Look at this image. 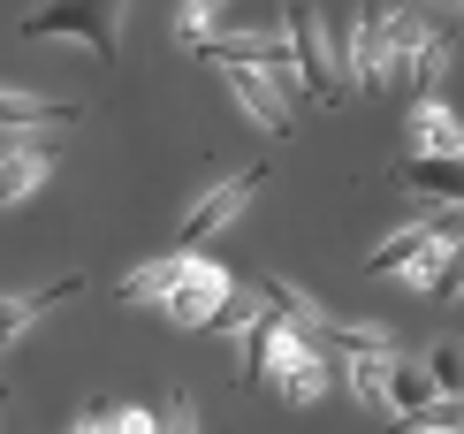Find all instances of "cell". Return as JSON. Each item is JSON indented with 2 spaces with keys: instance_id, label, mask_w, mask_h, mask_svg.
<instances>
[{
  "instance_id": "obj_1",
  "label": "cell",
  "mask_w": 464,
  "mask_h": 434,
  "mask_svg": "<svg viewBox=\"0 0 464 434\" xmlns=\"http://www.w3.org/2000/svg\"><path fill=\"white\" fill-rule=\"evenodd\" d=\"M24 38H76L100 62L122 54V0H38L24 15Z\"/></svg>"
},
{
  "instance_id": "obj_2",
  "label": "cell",
  "mask_w": 464,
  "mask_h": 434,
  "mask_svg": "<svg viewBox=\"0 0 464 434\" xmlns=\"http://www.w3.org/2000/svg\"><path fill=\"white\" fill-rule=\"evenodd\" d=\"M282 31H289V54H297L304 92H313L320 107H343V100H351V76L335 69V38H327V15L313 8V0H289V8H282Z\"/></svg>"
},
{
  "instance_id": "obj_3",
  "label": "cell",
  "mask_w": 464,
  "mask_h": 434,
  "mask_svg": "<svg viewBox=\"0 0 464 434\" xmlns=\"http://www.w3.org/2000/svg\"><path fill=\"white\" fill-rule=\"evenodd\" d=\"M297 350H313V343H304V335L289 328V321H282L275 305H266L259 321L244 328V373H237V381H244V389H259V381H282Z\"/></svg>"
},
{
  "instance_id": "obj_4",
  "label": "cell",
  "mask_w": 464,
  "mask_h": 434,
  "mask_svg": "<svg viewBox=\"0 0 464 434\" xmlns=\"http://www.w3.org/2000/svg\"><path fill=\"white\" fill-rule=\"evenodd\" d=\"M434 260H441V229H434V213H419V222H403L396 236H381V252H365V274H373V282H389V274L427 282Z\"/></svg>"
},
{
  "instance_id": "obj_5",
  "label": "cell",
  "mask_w": 464,
  "mask_h": 434,
  "mask_svg": "<svg viewBox=\"0 0 464 434\" xmlns=\"http://www.w3.org/2000/svg\"><path fill=\"white\" fill-rule=\"evenodd\" d=\"M259 183H266V168H237L228 183H214V191H206V199L183 213V252H198L214 229H228V222H237V213L251 206V191H259Z\"/></svg>"
},
{
  "instance_id": "obj_6",
  "label": "cell",
  "mask_w": 464,
  "mask_h": 434,
  "mask_svg": "<svg viewBox=\"0 0 464 434\" xmlns=\"http://www.w3.org/2000/svg\"><path fill=\"white\" fill-rule=\"evenodd\" d=\"M389 0H365L351 15V92H389V76H381V54H389Z\"/></svg>"
},
{
  "instance_id": "obj_7",
  "label": "cell",
  "mask_w": 464,
  "mask_h": 434,
  "mask_svg": "<svg viewBox=\"0 0 464 434\" xmlns=\"http://www.w3.org/2000/svg\"><path fill=\"white\" fill-rule=\"evenodd\" d=\"M403 161H464V123L441 100H419L411 107V123H403Z\"/></svg>"
},
{
  "instance_id": "obj_8",
  "label": "cell",
  "mask_w": 464,
  "mask_h": 434,
  "mask_svg": "<svg viewBox=\"0 0 464 434\" xmlns=\"http://www.w3.org/2000/svg\"><path fill=\"white\" fill-rule=\"evenodd\" d=\"M228 298H237V282H228V274H221L214 260H198V274H190V282H183V290H176V298H168L160 312H168L176 328H214V312H221Z\"/></svg>"
},
{
  "instance_id": "obj_9",
  "label": "cell",
  "mask_w": 464,
  "mask_h": 434,
  "mask_svg": "<svg viewBox=\"0 0 464 434\" xmlns=\"http://www.w3.org/2000/svg\"><path fill=\"white\" fill-rule=\"evenodd\" d=\"M221 69V84H228V100H237L244 114H251V123H259V130H289V100H282V84H275V76H259V69H237V62H214Z\"/></svg>"
},
{
  "instance_id": "obj_10",
  "label": "cell",
  "mask_w": 464,
  "mask_h": 434,
  "mask_svg": "<svg viewBox=\"0 0 464 434\" xmlns=\"http://www.w3.org/2000/svg\"><path fill=\"white\" fill-rule=\"evenodd\" d=\"M190 274H198V252H168V260L130 267L114 290H122V305H168V298H176V290L190 282Z\"/></svg>"
},
{
  "instance_id": "obj_11",
  "label": "cell",
  "mask_w": 464,
  "mask_h": 434,
  "mask_svg": "<svg viewBox=\"0 0 464 434\" xmlns=\"http://www.w3.org/2000/svg\"><path fill=\"white\" fill-rule=\"evenodd\" d=\"M84 107L76 100H46V92H8L0 84V130H76Z\"/></svg>"
},
{
  "instance_id": "obj_12",
  "label": "cell",
  "mask_w": 464,
  "mask_h": 434,
  "mask_svg": "<svg viewBox=\"0 0 464 434\" xmlns=\"http://www.w3.org/2000/svg\"><path fill=\"white\" fill-rule=\"evenodd\" d=\"M46 175H53V145H15V153H0V213H15L31 191H46Z\"/></svg>"
},
{
  "instance_id": "obj_13",
  "label": "cell",
  "mask_w": 464,
  "mask_h": 434,
  "mask_svg": "<svg viewBox=\"0 0 464 434\" xmlns=\"http://www.w3.org/2000/svg\"><path fill=\"white\" fill-rule=\"evenodd\" d=\"M259 298L275 305V312H282V321L297 328L313 350H327V312L313 305V290H297V282H282V274H266V282H259Z\"/></svg>"
},
{
  "instance_id": "obj_14",
  "label": "cell",
  "mask_w": 464,
  "mask_h": 434,
  "mask_svg": "<svg viewBox=\"0 0 464 434\" xmlns=\"http://www.w3.org/2000/svg\"><path fill=\"white\" fill-rule=\"evenodd\" d=\"M434 38H441V31H427L411 8H396V15H389V54H381V76H389V84H403V76L427 62V46H434Z\"/></svg>"
},
{
  "instance_id": "obj_15",
  "label": "cell",
  "mask_w": 464,
  "mask_h": 434,
  "mask_svg": "<svg viewBox=\"0 0 464 434\" xmlns=\"http://www.w3.org/2000/svg\"><path fill=\"white\" fill-rule=\"evenodd\" d=\"M335 373H343V359L335 350H297V359H289V373H282V404H320L327 389H335Z\"/></svg>"
},
{
  "instance_id": "obj_16",
  "label": "cell",
  "mask_w": 464,
  "mask_h": 434,
  "mask_svg": "<svg viewBox=\"0 0 464 434\" xmlns=\"http://www.w3.org/2000/svg\"><path fill=\"white\" fill-rule=\"evenodd\" d=\"M327 350H335V359H396V328H381V321H335V312H327Z\"/></svg>"
},
{
  "instance_id": "obj_17",
  "label": "cell",
  "mask_w": 464,
  "mask_h": 434,
  "mask_svg": "<svg viewBox=\"0 0 464 434\" xmlns=\"http://www.w3.org/2000/svg\"><path fill=\"white\" fill-rule=\"evenodd\" d=\"M396 175L411 191H427L434 206H464V161H403Z\"/></svg>"
},
{
  "instance_id": "obj_18",
  "label": "cell",
  "mask_w": 464,
  "mask_h": 434,
  "mask_svg": "<svg viewBox=\"0 0 464 434\" xmlns=\"http://www.w3.org/2000/svg\"><path fill=\"white\" fill-rule=\"evenodd\" d=\"M434 397H441V389H434L427 366H396V359H389V419H403V411H427Z\"/></svg>"
},
{
  "instance_id": "obj_19",
  "label": "cell",
  "mask_w": 464,
  "mask_h": 434,
  "mask_svg": "<svg viewBox=\"0 0 464 434\" xmlns=\"http://www.w3.org/2000/svg\"><path fill=\"white\" fill-rule=\"evenodd\" d=\"M343 389H351L365 411L389 419V359H343Z\"/></svg>"
},
{
  "instance_id": "obj_20",
  "label": "cell",
  "mask_w": 464,
  "mask_h": 434,
  "mask_svg": "<svg viewBox=\"0 0 464 434\" xmlns=\"http://www.w3.org/2000/svg\"><path fill=\"white\" fill-rule=\"evenodd\" d=\"M396 434H464V397H434L427 411H403V419H389Z\"/></svg>"
},
{
  "instance_id": "obj_21",
  "label": "cell",
  "mask_w": 464,
  "mask_h": 434,
  "mask_svg": "<svg viewBox=\"0 0 464 434\" xmlns=\"http://www.w3.org/2000/svg\"><path fill=\"white\" fill-rule=\"evenodd\" d=\"M419 290H427L434 305H457L464 298V236H457V244H441V260L427 267V282H419Z\"/></svg>"
},
{
  "instance_id": "obj_22",
  "label": "cell",
  "mask_w": 464,
  "mask_h": 434,
  "mask_svg": "<svg viewBox=\"0 0 464 434\" xmlns=\"http://www.w3.org/2000/svg\"><path fill=\"white\" fill-rule=\"evenodd\" d=\"M221 8H228V0H183L176 38H183V46H206V38H214V24H221Z\"/></svg>"
},
{
  "instance_id": "obj_23",
  "label": "cell",
  "mask_w": 464,
  "mask_h": 434,
  "mask_svg": "<svg viewBox=\"0 0 464 434\" xmlns=\"http://www.w3.org/2000/svg\"><path fill=\"white\" fill-rule=\"evenodd\" d=\"M427 373H434L441 397H464V343H434L427 350Z\"/></svg>"
},
{
  "instance_id": "obj_24",
  "label": "cell",
  "mask_w": 464,
  "mask_h": 434,
  "mask_svg": "<svg viewBox=\"0 0 464 434\" xmlns=\"http://www.w3.org/2000/svg\"><path fill=\"white\" fill-rule=\"evenodd\" d=\"M107 434H168V419H152V411H138V404H122V411H107Z\"/></svg>"
},
{
  "instance_id": "obj_25",
  "label": "cell",
  "mask_w": 464,
  "mask_h": 434,
  "mask_svg": "<svg viewBox=\"0 0 464 434\" xmlns=\"http://www.w3.org/2000/svg\"><path fill=\"white\" fill-rule=\"evenodd\" d=\"M168 434H198V404H190V389H176V397H168Z\"/></svg>"
},
{
  "instance_id": "obj_26",
  "label": "cell",
  "mask_w": 464,
  "mask_h": 434,
  "mask_svg": "<svg viewBox=\"0 0 464 434\" xmlns=\"http://www.w3.org/2000/svg\"><path fill=\"white\" fill-rule=\"evenodd\" d=\"M0 397H8V389H0Z\"/></svg>"
}]
</instances>
